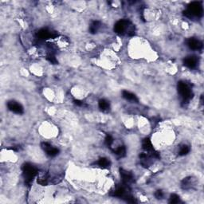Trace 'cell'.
<instances>
[{
	"label": "cell",
	"mask_w": 204,
	"mask_h": 204,
	"mask_svg": "<svg viewBox=\"0 0 204 204\" xmlns=\"http://www.w3.org/2000/svg\"><path fill=\"white\" fill-rule=\"evenodd\" d=\"M45 152H47V154L49 156H51V157H54V156H56L58 154L59 150H58V149L54 148V147H53L52 145H50V146L49 147L48 149H47V150L45 151Z\"/></svg>",
	"instance_id": "9a60e30c"
},
{
	"label": "cell",
	"mask_w": 204,
	"mask_h": 204,
	"mask_svg": "<svg viewBox=\"0 0 204 204\" xmlns=\"http://www.w3.org/2000/svg\"><path fill=\"white\" fill-rule=\"evenodd\" d=\"M155 197H156L157 199H163V192L161 191V190H158L156 191V193H155Z\"/></svg>",
	"instance_id": "603a6c76"
},
{
	"label": "cell",
	"mask_w": 204,
	"mask_h": 204,
	"mask_svg": "<svg viewBox=\"0 0 204 204\" xmlns=\"http://www.w3.org/2000/svg\"><path fill=\"white\" fill-rule=\"evenodd\" d=\"M190 150H191V149H190L189 146H188V145H183V146L180 148V152H179V155L181 156H186V155H188V153H189Z\"/></svg>",
	"instance_id": "d6986e66"
},
{
	"label": "cell",
	"mask_w": 204,
	"mask_h": 204,
	"mask_svg": "<svg viewBox=\"0 0 204 204\" xmlns=\"http://www.w3.org/2000/svg\"><path fill=\"white\" fill-rule=\"evenodd\" d=\"M104 143L108 147H111L113 144V138L110 135H107L104 139Z\"/></svg>",
	"instance_id": "44dd1931"
},
{
	"label": "cell",
	"mask_w": 204,
	"mask_h": 204,
	"mask_svg": "<svg viewBox=\"0 0 204 204\" xmlns=\"http://www.w3.org/2000/svg\"><path fill=\"white\" fill-rule=\"evenodd\" d=\"M184 64L185 66H187L189 69H194L198 64V59L195 56H189V57L184 58Z\"/></svg>",
	"instance_id": "52a82bcc"
},
{
	"label": "cell",
	"mask_w": 204,
	"mask_h": 204,
	"mask_svg": "<svg viewBox=\"0 0 204 204\" xmlns=\"http://www.w3.org/2000/svg\"><path fill=\"white\" fill-rule=\"evenodd\" d=\"M142 147H143V149H144L145 151H147V152H152V151H154L152 144L149 138H145V139L144 140L143 142H142Z\"/></svg>",
	"instance_id": "4fadbf2b"
},
{
	"label": "cell",
	"mask_w": 204,
	"mask_h": 204,
	"mask_svg": "<svg viewBox=\"0 0 204 204\" xmlns=\"http://www.w3.org/2000/svg\"><path fill=\"white\" fill-rule=\"evenodd\" d=\"M180 196H179L178 195H176V194H172V195H171V197H170V200H169V202H170V203H172V204H175V203H178V202H180Z\"/></svg>",
	"instance_id": "ffe728a7"
},
{
	"label": "cell",
	"mask_w": 204,
	"mask_h": 204,
	"mask_svg": "<svg viewBox=\"0 0 204 204\" xmlns=\"http://www.w3.org/2000/svg\"><path fill=\"white\" fill-rule=\"evenodd\" d=\"M97 163H98V165L100 166V167H103V168H104V167H109L110 163H110L109 160H108L107 158L102 157V158H100V159H99Z\"/></svg>",
	"instance_id": "2e32d148"
},
{
	"label": "cell",
	"mask_w": 204,
	"mask_h": 204,
	"mask_svg": "<svg viewBox=\"0 0 204 204\" xmlns=\"http://www.w3.org/2000/svg\"><path fill=\"white\" fill-rule=\"evenodd\" d=\"M122 96L124 99H126L129 101L135 102V103H138V101H139L137 97L134 93L127 91V90H124V91L122 92Z\"/></svg>",
	"instance_id": "30bf717a"
},
{
	"label": "cell",
	"mask_w": 204,
	"mask_h": 204,
	"mask_svg": "<svg viewBox=\"0 0 204 204\" xmlns=\"http://www.w3.org/2000/svg\"><path fill=\"white\" fill-rule=\"evenodd\" d=\"M128 194H127L126 188L124 187H120V188H117V190H115V191L113 192V195L117 198H122L124 199L125 197L128 195Z\"/></svg>",
	"instance_id": "8fae6325"
},
{
	"label": "cell",
	"mask_w": 204,
	"mask_h": 204,
	"mask_svg": "<svg viewBox=\"0 0 204 204\" xmlns=\"http://www.w3.org/2000/svg\"><path fill=\"white\" fill-rule=\"evenodd\" d=\"M131 22L128 20H125V19H122L117 22L114 26V30L117 33L119 34H124L128 30V35H133L134 34V30L131 29Z\"/></svg>",
	"instance_id": "3957f363"
},
{
	"label": "cell",
	"mask_w": 204,
	"mask_h": 204,
	"mask_svg": "<svg viewBox=\"0 0 204 204\" xmlns=\"http://www.w3.org/2000/svg\"><path fill=\"white\" fill-rule=\"evenodd\" d=\"M203 9L200 2H192L188 7V9L184 12V15L189 19L200 18L202 16Z\"/></svg>",
	"instance_id": "6da1fadb"
},
{
	"label": "cell",
	"mask_w": 204,
	"mask_h": 204,
	"mask_svg": "<svg viewBox=\"0 0 204 204\" xmlns=\"http://www.w3.org/2000/svg\"><path fill=\"white\" fill-rule=\"evenodd\" d=\"M22 173L25 180V184L30 186L33 182V179L38 173V169L30 163H26L22 165Z\"/></svg>",
	"instance_id": "7a4b0ae2"
},
{
	"label": "cell",
	"mask_w": 204,
	"mask_h": 204,
	"mask_svg": "<svg viewBox=\"0 0 204 204\" xmlns=\"http://www.w3.org/2000/svg\"><path fill=\"white\" fill-rule=\"evenodd\" d=\"M73 102H74L75 104H77V105H78V106H83L84 105V102L82 101V100H75Z\"/></svg>",
	"instance_id": "cb8c5ba5"
},
{
	"label": "cell",
	"mask_w": 204,
	"mask_h": 204,
	"mask_svg": "<svg viewBox=\"0 0 204 204\" xmlns=\"http://www.w3.org/2000/svg\"><path fill=\"white\" fill-rule=\"evenodd\" d=\"M188 46L191 50H199L202 49V43L199 39H196L195 38H191L188 40Z\"/></svg>",
	"instance_id": "8992f818"
},
{
	"label": "cell",
	"mask_w": 204,
	"mask_h": 204,
	"mask_svg": "<svg viewBox=\"0 0 204 204\" xmlns=\"http://www.w3.org/2000/svg\"><path fill=\"white\" fill-rule=\"evenodd\" d=\"M178 92L180 97H182L183 102L188 103L189 100L193 97V93L188 83L184 82H178Z\"/></svg>",
	"instance_id": "277c9868"
},
{
	"label": "cell",
	"mask_w": 204,
	"mask_h": 204,
	"mask_svg": "<svg viewBox=\"0 0 204 204\" xmlns=\"http://www.w3.org/2000/svg\"><path fill=\"white\" fill-rule=\"evenodd\" d=\"M114 153L120 157H124L126 155V149L124 146H120L114 150Z\"/></svg>",
	"instance_id": "e0dca14e"
},
{
	"label": "cell",
	"mask_w": 204,
	"mask_h": 204,
	"mask_svg": "<svg viewBox=\"0 0 204 204\" xmlns=\"http://www.w3.org/2000/svg\"><path fill=\"white\" fill-rule=\"evenodd\" d=\"M38 184L42 186H47L49 184V176L47 175H45L41 177L38 178Z\"/></svg>",
	"instance_id": "ac0fdd59"
},
{
	"label": "cell",
	"mask_w": 204,
	"mask_h": 204,
	"mask_svg": "<svg viewBox=\"0 0 204 204\" xmlns=\"http://www.w3.org/2000/svg\"><path fill=\"white\" fill-rule=\"evenodd\" d=\"M120 173H121V180L124 184H127L128 183H130L133 179V175L131 172L129 171H127L124 169H121L120 170Z\"/></svg>",
	"instance_id": "ba28073f"
},
{
	"label": "cell",
	"mask_w": 204,
	"mask_h": 204,
	"mask_svg": "<svg viewBox=\"0 0 204 204\" xmlns=\"http://www.w3.org/2000/svg\"><path fill=\"white\" fill-rule=\"evenodd\" d=\"M98 106H99V109H100L102 112H105V113H107V112L109 111L110 109L109 102L108 101V100H104V99H101V100H99Z\"/></svg>",
	"instance_id": "7c38bea8"
},
{
	"label": "cell",
	"mask_w": 204,
	"mask_h": 204,
	"mask_svg": "<svg viewBox=\"0 0 204 204\" xmlns=\"http://www.w3.org/2000/svg\"><path fill=\"white\" fill-rule=\"evenodd\" d=\"M37 36L39 40H45V39L47 38H51L53 36V32L49 31L47 29H42V30H40L38 32Z\"/></svg>",
	"instance_id": "9c48e42d"
},
{
	"label": "cell",
	"mask_w": 204,
	"mask_h": 204,
	"mask_svg": "<svg viewBox=\"0 0 204 204\" xmlns=\"http://www.w3.org/2000/svg\"><path fill=\"white\" fill-rule=\"evenodd\" d=\"M7 108L8 109L11 110L13 113H17V114H22L23 112H24V109H23V107L22 106V104L18 103L17 101H15V100H10V101H8Z\"/></svg>",
	"instance_id": "5b68a950"
},
{
	"label": "cell",
	"mask_w": 204,
	"mask_h": 204,
	"mask_svg": "<svg viewBox=\"0 0 204 204\" xmlns=\"http://www.w3.org/2000/svg\"><path fill=\"white\" fill-rule=\"evenodd\" d=\"M47 59L50 61V63L54 64V65L58 64V60L56 59V58L53 55V54H49V55L47 57Z\"/></svg>",
	"instance_id": "7402d4cb"
},
{
	"label": "cell",
	"mask_w": 204,
	"mask_h": 204,
	"mask_svg": "<svg viewBox=\"0 0 204 204\" xmlns=\"http://www.w3.org/2000/svg\"><path fill=\"white\" fill-rule=\"evenodd\" d=\"M100 27V22L99 21H93L89 26V32L91 33H96Z\"/></svg>",
	"instance_id": "5bb4252c"
}]
</instances>
